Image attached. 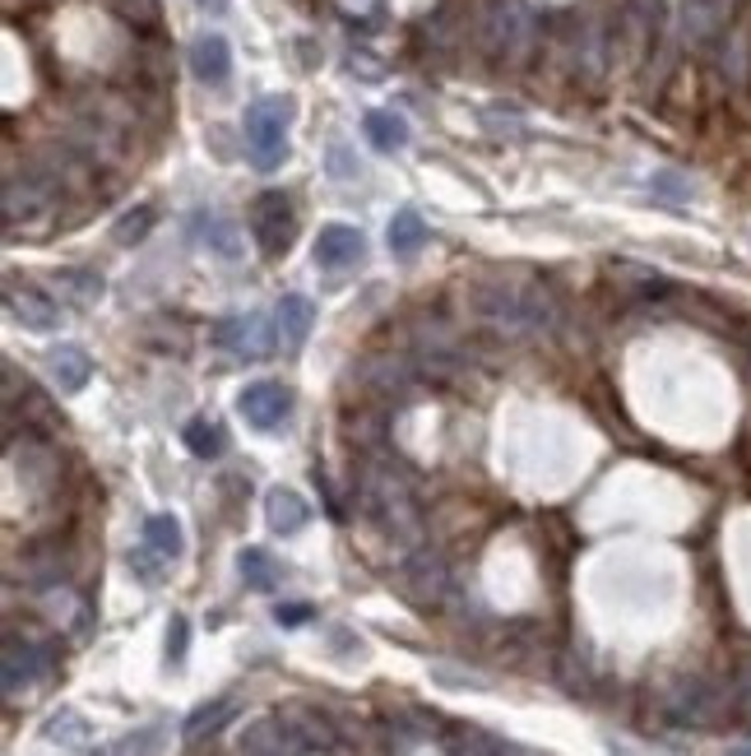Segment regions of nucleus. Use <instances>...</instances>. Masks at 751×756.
Masks as SVG:
<instances>
[{"instance_id": "f257e3e1", "label": "nucleus", "mask_w": 751, "mask_h": 756, "mask_svg": "<svg viewBox=\"0 0 751 756\" xmlns=\"http://www.w3.org/2000/svg\"><path fill=\"white\" fill-rule=\"evenodd\" d=\"M469 311L483 325H497L506 334H529L542 330L552 316V302L534 283H506V279H483L469 289Z\"/></svg>"}, {"instance_id": "f03ea898", "label": "nucleus", "mask_w": 751, "mask_h": 756, "mask_svg": "<svg viewBox=\"0 0 751 756\" xmlns=\"http://www.w3.org/2000/svg\"><path fill=\"white\" fill-rule=\"evenodd\" d=\"M357 502H362V515H367L380 534H390L399 543L418 538V506H413V487H408V478L399 474L395 464H367V468H362Z\"/></svg>"}, {"instance_id": "7ed1b4c3", "label": "nucleus", "mask_w": 751, "mask_h": 756, "mask_svg": "<svg viewBox=\"0 0 751 756\" xmlns=\"http://www.w3.org/2000/svg\"><path fill=\"white\" fill-rule=\"evenodd\" d=\"M288 121H293V102L288 98H255L246 108V149L261 172H274L288 159Z\"/></svg>"}, {"instance_id": "20e7f679", "label": "nucleus", "mask_w": 751, "mask_h": 756, "mask_svg": "<svg viewBox=\"0 0 751 756\" xmlns=\"http://www.w3.org/2000/svg\"><path fill=\"white\" fill-rule=\"evenodd\" d=\"M478 33H483L487 51H497V57H520L529 47V10L520 0H487Z\"/></svg>"}, {"instance_id": "39448f33", "label": "nucleus", "mask_w": 751, "mask_h": 756, "mask_svg": "<svg viewBox=\"0 0 751 756\" xmlns=\"http://www.w3.org/2000/svg\"><path fill=\"white\" fill-rule=\"evenodd\" d=\"M293 232H297V214L283 191H265L255 195L251 204V238L265 246V255H283L293 246Z\"/></svg>"}, {"instance_id": "423d86ee", "label": "nucleus", "mask_w": 751, "mask_h": 756, "mask_svg": "<svg viewBox=\"0 0 751 756\" xmlns=\"http://www.w3.org/2000/svg\"><path fill=\"white\" fill-rule=\"evenodd\" d=\"M237 752L242 756H306V743L297 738L288 715H261L242 728Z\"/></svg>"}, {"instance_id": "0eeeda50", "label": "nucleus", "mask_w": 751, "mask_h": 756, "mask_svg": "<svg viewBox=\"0 0 751 756\" xmlns=\"http://www.w3.org/2000/svg\"><path fill=\"white\" fill-rule=\"evenodd\" d=\"M237 413L255 432H274L293 413V390L278 385V381H255L237 395Z\"/></svg>"}, {"instance_id": "6e6552de", "label": "nucleus", "mask_w": 751, "mask_h": 756, "mask_svg": "<svg viewBox=\"0 0 751 756\" xmlns=\"http://www.w3.org/2000/svg\"><path fill=\"white\" fill-rule=\"evenodd\" d=\"M446 585H450L446 562L436 557V553H413V557L404 562V571H399V589H404L408 604H418V608L442 604Z\"/></svg>"}, {"instance_id": "1a4fd4ad", "label": "nucleus", "mask_w": 751, "mask_h": 756, "mask_svg": "<svg viewBox=\"0 0 751 756\" xmlns=\"http://www.w3.org/2000/svg\"><path fill=\"white\" fill-rule=\"evenodd\" d=\"M6 311L23 325V330H57L61 325V306L51 302L42 289H33V283H23L19 274L6 279Z\"/></svg>"}, {"instance_id": "9d476101", "label": "nucleus", "mask_w": 751, "mask_h": 756, "mask_svg": "<svg viewBox=\"0 0 751 756\" xmlns=\"http://www.w3.org/2000/svg\"><path fill=\"white\" fill-rule=\"evenodd\" d=\"M214 344L237 353V357H265L270 349V321L261 311H246V316H227L219 330H214Z\"/></svg>"}, {"instance_id": "9b49d317", "label": "nucleus", "mask_w": 751, "mask_h": 756, "mask_svg": "<svg viewBox=\"0 0 751 756\" xmlns=\"http://www.w3.org/2000/svg\"><path fill=\"white\" fill-rule=\"evenodd\" d=\"M362 385L372 395H408L413 390V357H399V353H376L362 362Z\"/></svg>"}, {"instance_id": "f8f14e48", "label": "nucleus", "mask_w": 751, "mask_h": 756, "mask_svg": "<svg viewBox=\"0 0 751 756\" xmlns=\"http://www.w3.org/2000/svg\"><path fill=\"white\" fill-rule=\"evenodd\" d=\"M367 242H362V232L348 228V223H325L321 238H316V265L321 270H348L362 260Z\"/></svg>"}, {"instance_id": "ddd939ff", "label": "nucleus", "mask_w": 751, "mask_h": 756, "mask_svg": "<svg viewBox=\"0 0 751 756\" xmlns=\"http://www.w3.org/2000/svg\"><path fill=\"white\" fill-rule=\"evenodd\" d=\"M191 70H195L200 84L223 89L232 80V47H227V38L223 33H200L191 42Z\"/></svg>"}, {"instance_id": "4468645a", "label": "nucleus", "mask_w": 751, "mask_h": 756, "mask_svg": "<svg viewBox=\"0 0 751 756\" xmlns=\"http://www.w3.org/2000/svg\"><path fill=\"white\" fill-rule=\"evenodd\" d=\"M311 325H316V311H311V302L297 298V293H288V298L278 302V311H274V344H278L283 353L302 349L306 334H311Z\"/></svg>"}, {"instance_id": "2eb2a0df", "label": "nucleus", "mask_w": 751, "mask_h": 756, "mask_svg": "<svg viewBox=\"0 0 751 756\" xmlns=\"http://www.w3.org/2000/svg\"><path fill=\"white\" fill-rule=\"evenodd\" d=\"M42 673H47V649H38L33 641L10 636L6 641V692L14 696L23 687H33Z\"/></svg>"}, {"instance_id": "dca6fc26", "label": "nucleus", "mask_w": 751, "mask_h": 756, "mask_svg": "<svg viewBox=\"0 0 751 756\" xmlns=\"http://www.w3.org/2000/svg\"><path fill=\"white\" fill-rule=\"evenodd\" d=\"M446 747H450V756H529L525 747H515V743H506L497 734H487V728H478V724L446 728Z\"/></svg>"}, {"instance_id": "f3484780", "label": "nucleus", "mask_w": 751, "mask_h": 756, "mask_svg": "<svg viewBox=\"0 0 751 756\" xmlns=\"http://www.w3.org/2000/svg\"><path fill=\"white\" fill-rule=\"evenodd\" d=\"M265 520H270V530H274V534L288 538V534L306 530L311 506H306L302 492H293V487H270V497H265Z\"/></svg>"}, {"instance_id": "a211bd4d", "label": "nucleus", "mask_w": 751, "mask_h": 756, "mask_svg": "<svg viewBox=\"0 0 751 756\" xmlns=\"http://www.w3.org/2000/svg\"><path fill=\"white\" fill-rule=\"evenodd\" d=\"M47 367H51V381H57L65 395H74V390H84L89 376H93V357L80 349V344H57L47 353Z\"/></svg>"}, {"instance_id": "6ab92c4d", "label": "nucleus", "mask_w": 751, "mask_h": 756, "mask_svg": "<svg viewBox=\"0 0 751 756\" xmlns=\"http://www.w3.org/2000/svg\"><path fill=\"white\" fill-rule=\"evenodd\" d=\"M232 715H237V700H227V696L204 700V706H195V710L186 715V724H181V738H186V743H204V738H214Z\"/></svg>"}, {"instance_id": "aec40b11", "label": "nucleus", "mask_w": 751, "mask_h": 756, "mask_svg": "<svg viewBox=\"0 0 751 756\" xmlns=\"http://www.w3.org/2000/svg\"><path fill=\"white\" fill-rule=\"evenodd\" d=\"M195 232H200V242L210 246L214 255H223V260L242 255V228L227 223L223 214H195Z\"/></svg>"}, {"instance_id": "412c9836", "label": "nucleus", "mask_w": 751, "mask_h": 756, "mask_svg": "<svg viewBox=\"0 0 751 756\" xmlns=\"http://www.w3.org/2000/svg\"><path fill=\"white\" fill-rule=\"evenodd\" d=\"M144 547L149 553H159L163 562H176L186 538H181V520L176 515H149L144 520Z\"/></svg>"}, {"instance_id": "4be33fe9", "label": "nucleus", "mask_w": 751, "mask_h": 756, "mask_svg": "<svg viewBox=\"0 0 751 756\" xmlns=\"http://www.w3.org/2000/svg\"><path fill=\"white\" fill-rule=\"evenodd\" d=\"M390 251L399 255V260H408V255H418L423 246H427V223H423V214L418 210H399L395 219H390Z\"/></svg>"}, {"instance_id": "5701e85b", "label": "nucleus", "mask_w": 751, "mask_h": 756, "mask_svg": "<svg viewBox=\"0 0 751 756\" xmlns=\"http://www.w3.org/2000/svg\"><path fill=\"white\" fill-rule=\"evenodd\" d=\"M362 130H367L372 149H380V153H399L408 144V121L395 117V112H367Z\"/></svg>"}, {"instance_id": "b1692460", "label": "nucleus", "mask_w": 751, "mask_h": 756, "mask_svg": "<svg viewBox=\"0 0 751 756\" xmlns=\"http://www.w3.org/2000/svg\"><path fill=\"white\" fill-rule=\"evenodd\" d=\"M237 571H242V581H246L251 589H274V585L283 581V566L265 553V547H242Z\"/></svg>"}, {"instance_id": "393cba45", "label": "nucleus", "mask_w": 751, "mask_h": 756, "mask_svg": "<svg viewBox=\"0 0 751 756\" xmlns=\"http://www.w3.org/2000/svg\"><path fill=\"white\" fill-rule=\"evenodd\" d=\"M181 441H186V451H191L195 460H219V455L227 451L223 427H219V423H210V419H191V423H186V432H181Z\"/></svg>"}, {"instance_id": "a878e982", "label": "nucleus", "mask_w": 751, "mask_h": 756, "mask_svg": "<svg viewBox=\"0 0 751 756\" xmlns=\"http://www.w3.org/2000/svg\"><path fill=\"white\" fill-rule=\"evenodd\" d=\"M57 293H65L70 306H93L102 298V279L93 270H61L57 274Z\"/></svg>"}, {"instance_id": "bb28decb", "label": "nucleus", "mask_w": 751, "mask_h": 756, "mask_svg": "<svg viewBox=\"0 0 751 756\" xmlns=\"http://www.w3.org/2000/svg\"><path fill=\"white\" fill-rule=\"evenodd\" d=\"M672 719H682V724H706L710 719V692L696 683V687H687V692H678V700H672Z\"/></svg>"}, {"instance_id": "cd10ccee", "label": "nucleus", "mask_w": 751, "mask_h": 756, "mask_svg": "<svg viewBox=\"0 0 751 756\" xmlns=\"http://www.w3.org/2000/svg\"><path fill=\"white\" fill-rule=\"evenodd\" d=\"M159 738H163V728H159V724H149V728H140V734L121 738L108 756H159V747H163Z\"/></svg>"}, {"instance_id": "c85d7f7f", "label": "nucleus", "mask_w": 751, "mask_h": 756, "mask_svg": "<svg viewBox=\"0 0 751 756\" xmlns=\"http://www.w3.org/2000/svg\"><path fill=\"white\" fill-rule=\"evenodd\" d=\"M149 228H153V210H135V214L116 219L112 238H116L121 246H135V242H144V238H149Z\"/></svg>"}, {"instance_id": "c756f323", "label": "nucleus", "mask_w": 751, "mask_h": 756, "mask_svg": "<svg viewBox=\"0 0 751 756\" xmlns=\"http://www.w3.org/2000/svg\"><path fill=\"white\" fill-rule=\"evenodd\" d=\"M47 738H51V743L74 747V743H84V738H89V724H84L80 715H57V719H47Z\"/></svg>"}, {"instance_id": "7c9ffc66", "label": "nucleus", "mask_w": 751, "mask_h": 756, "mask_svg": "<svg viewBox=\"0 0 751 756\" xmlns=\"http://www.w3.org/2000/svg\"><path fill=\"white\" fill-rule=\"evenodd\" d=\"M186 645H191V622L181 613H172V622H168V664L172 668L186 664Z\"/></svg>"}, {"instance_id": "2f4dec72", "label": "nucleus", "mask_w": 751, "mask_h": 756, "mask_svg": "<svg viewBox=\"0 0 751 756\" xmlns=\"http://www.w3.org/2000/svg\"><path fill=\"white\" fill-rule=\"evenodd\" d=\"M306 617H311L306 604H278V608H274V622H278V627H302Z\"/></svg>"}, {"instance_id": "473e14b6", "label": "nucleus", "mask_w": 751, "mask_h": 756, "mask_svg": "<svg viewBox=\"0 0 751 756\" xmlns=\"http://www.w3.org/2000/svg\"><path fill=\"white\" fill-rule=\"evenodd\" d=\"M654 191H663V195H672V200H687V195H691L687 181H682V177H672V172L654 177Z\"/></svg>"}, {"instance_id": "72a5a7b5", "label": "nucleus", "mask_w": 751, "mask_h": 756, "mask_svg": "<svg viewBox=\"0 0 751 756\" xmlns=\"http://www.w3.org/2000/svg\"><path fill=\"white\" fill-rule=\"evenodd\" d=\"M195 6H200L204 14H227V6H232V0H195Z\"/></svg>"}, {"instance_id": "f704fd0d", "label": "nucleus", "mask_w": 751, "mask_h": 756, "mask_svg": "<svg viewBox=\"0 0 751 756\" xmlns=\"http://www.w3.org/2000/svg\"><path fill=\"white\" fill-rule=\"evenodd\" d=\"M729 756H751V743H742V747H733Z\"/></svg>"}]
</instances>
